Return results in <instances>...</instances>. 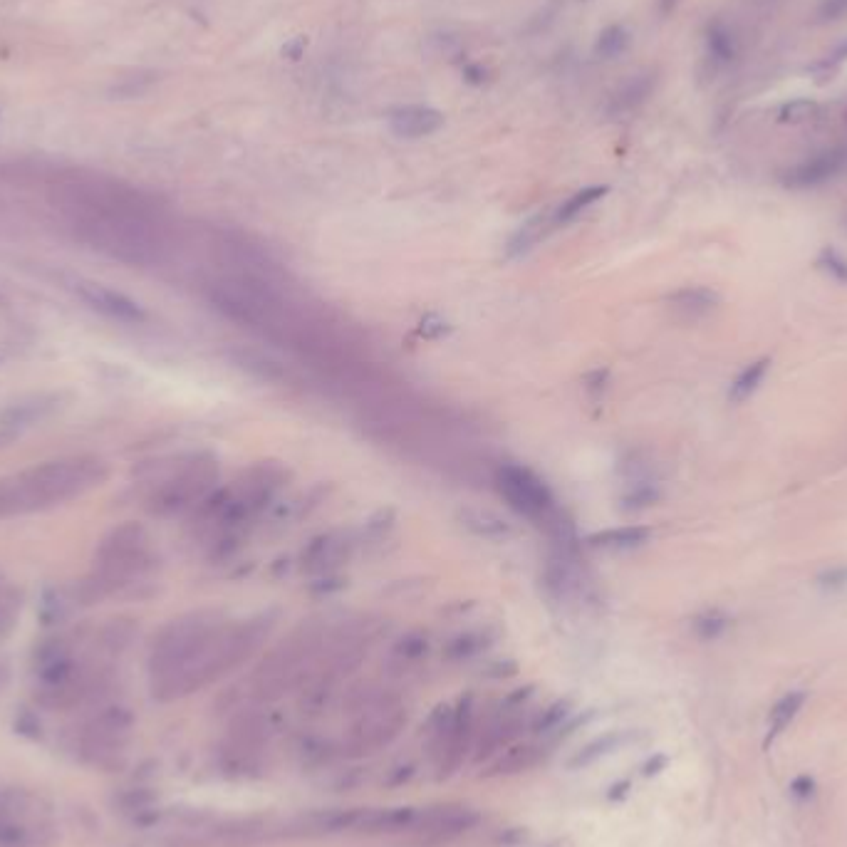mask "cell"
I'll return each mask as SVG.
<instances>
[{"label": "cell", "instance_id": "1", "mask_svg": "<svg viewBox=\"0 0 847 847\" xmlns=\"http://www.w3.org/2000/svg\"><path fill=\"white\" fill-rule=\"evenodd\" d=\"M268 630L270 622L265 617L238 625L211 615L174 620L159 632L149 657L154 699L176 701L209 687L246 662Z\"/></svg>", "mask_w": 847, "mask_h": 847}, {"label": "cell", "instance_id": "2", "mask_svg": "<svg viewBox=\"0 0 847 847\" xmlns=\"http://www.w3.org/2000/svg\"><path fill=\"white\" fill-rule=\"evenodd\" d=\"M67 223L92 251L134 268L166 258L169 233L157 204L124 186H85L67 194Z\"/></svg>", "mask_w": 847, "mask_h": 847}, {"label": "cell", "instance_id": "3", "mask_svg": "<svg viewBox=\"0 0 847 847\" xmlns=\"http://www.w3.org/2000/svg\"><path fill=\"white\" fill-rule=\"evenodd\" d=\"M109 469L97 456H62L0 476V521L43 513L100 488Z\"/></svg>", "mask_w": 847, "mask_h": 847}, {"label": "cell", "instance_id": "4", "mask_svg": "<svg viewBox=\"0 0 847 847\" xmlns=\"http://www.w3.org/2000/svg\"><path fill=\"white\" fill-rule=\"evenodd\" d=\"M154 568L152 535L139 523H122L102 538L95 550V573L87 592V600L114 595L119 590L139 585Z\"/></svg>", "mask_w": 847, "mask_h": 847}, {"label": "cell", "instance_id": "5", "mask_svg": "<svg viewBox=\"0 0 847 847\" xmlns=\"http://www.w3.org/2000/svg\"><path fill=\"white\" fill-rule=\"evenodd\" d=\"M347 714L352 716V724L342 748L350 756H370L374 751H382L397 741L407 726V709L402 699L387 689L362 687L352 691L347 699Z\"/></svg>", "mask_w": 847, "mask_h": 847}, {"label": "cell", "instance_id": "6", "mask_svg": "<svg viewBox=\"0 0 847 847\" xmlns=\"http://www.w3.org/2000/svg\"><path fill=\"white\" fill-rule=\"evenodd\" d=\"M493 483H496V491L501 493L508 508L526 521L535 523V526L545 528L553 543L575 540L573 523L563 516L548 483L535 471H530L528 466L501 464L493 474Z\"/></svg>", "mask_w": 847, "mask_h": 847}, {"label": "cell", "instance_id": "7", "mask_svg": "<svg viewBox=\"0 0 847 847\" xmlns=\"http://www.w3.org/2000/svg\"><path fill=\"white\" fill-rule=\"evenodd\" d=\"M476 739V704L474 696L466 694L456 701V706L441 704L426 724V751L431 766L436 768V778L454 776L474 751Z\"/></svg>", "mask_w": 847, "mask_h": 847}, {"label": "cell", "instance_id": "8", "mask_svg": "<svg viewBox=\"0 0 847 847\" xmlns=\"http://www.w3.org/2000/svg\"><path fill=\"white\" fill-rule=\"evenodd\" d=\"M216 481V461L206 454L191 456L154 486V491L147 498L149 513L159 518H171L186 511H196L216 491Z\"/></svg>", "mask_w": 847, "mask_h": 847}, {"label": "cell", "instance_id": "9", "mask_svg": "<svg viewBox=\"0 0 847 847\" xmlns=\"http://www.w3.org/2000/svg\"><path fill=\"white\" fill-rule=\"evenodd\" d=\"M134 716L132 711L124 709V706H105V709L97 711L90 721L85 724L80 736L82 753L87 758H92L95 763H105L109 758H114L117 753H122V748L127 746L129 734H132Z\"/></svg>", "mask_w": 847, "mask_h": 847}, {"label": "cell", "instance_id": "10", "mask_svg": "<svg viewBox=\"0 0 847 847\" xmlns=\"http://www.w3.org/2000/svg\"><path fill=\"white\" fill-rule=\"evenodd\" d=\"M478 823H481V815L469 805H436V808L419 810L409 833L417 835L419 843L424 845H446L474 830Z\"/></svg>", "mask_w": 847, "mask_h": 847}, {"label": "cell", "instance_id": "11", "mask_svg": "<svg viewBox=\"0 0 847 847\" xmlns=\"http://www.w3.org/2000/svg\"><path fill=\"white\" fill-rule=\"evenodd\" d=\"M845 169H847V147H828V149H820V152L810 154L808 159L798 161V164L791 166V169L781 176V181L786 189H793V191L818 189V186L838 179Z\"/></svg>", "mask_w": 847, "mask_h": 847}, {"label": "cell", "instance_id": "12", "mask_svg": "<svg viewBox=\"0 0 847 847\" xmlns=\"http://www.w3.org/2000/svg\"><path fill=\"white\" fill-rule=\"evenodd\" d=\"M75 293L82 303L90 305L92 310L102 313L109 320L127 322V325H142L147 320V310L129 295L109 288L105 283L95 280H75Z\"/></svg>", "mask_w": 847, "mask_h": 847}, {"label": "cell", "instance_id": "13", "mask_svg": "<svg viewBox=\"0 0 847 847\" xmlns=\"http://www.w3.org/2000/svg\"><path fill=\"white\" fill-rule=\"evenodd\" d=\"M523 706H513L508 701H503L501 709L493 716H488L486 724H481V729H476L474 739V761H491L498 751H503L506 746L516 743L518 734L523 729Z\"/></svg>", "mask_w": 847, "mask_h": 847}, {"label": "cell", "instance_id": "14", "mask_svg": "<svg viewBox=\"0 0 847 847\" xmlns=\"http://www.w3.org/2000/svg\"><path fill=\"white\" fill-rule=\"evenodd\" d=\"M362 815H365V808L310 810V813L298 815V818L285 828V835H298V838H320V835L357 833L362 823Z\"/></svg>", "mask_w": 847, "mask_h": 847}, {"label": "cell", "instance_id": "15", "mask_svg": "<svg viewBox=\"0 0 847 847\" xmlns=\"http://www.w3.org/2000/svg\"><path fill=\"white\" fill-rule=\"evenodd\" d=\"M387 127L399 139H424L444 127V114L426 105H399L387 112Z\"/></svg>", "mask_w": 847, "mask_h": 847}, {"label": "cell", "instance_id": "16", "mask_svg": "<svg viewBox=\"0 0 847 847\" xmlns=\"http://www.w3.org/2000/svg\"><path fill=\"white\" fill-rule=\"evenodd\" d=\"M543 758V748L533 741H516L511 746H506L503 751H498L496 756L488 761L483 778H508L518 776V773H526L533 766H538V761Z\"/></svg>", "mask_w": 847, "mask_h": 847}, {"label": "cell", "instance_id": "17", "mask_svg": "<svg viewBox=\"0 0 847 847\" xmlns=\"http://www.w3.org/2000/svg\"><path fill=\"white\" fill-rule=\"evenodd\" d=\"M268 748H253L243 746V743L223 741V746L218 748V766L226 776L233 778H256L261 776L268 766Z\"/></svg>", "mask_w": 847, "mask_h": 847}, {"label": "cell", "instance_id": "18", "mask_svg": "<svg viewBox=\"0 0 847 847\" xmlns=\"http://www.w3.org/2000/svg\"><path fill=\"white\" fill-rule=\"evenodd\" d=\"M654 87H657V75H654V72H639V75H632L630 80L622 82V85L610 95V102H607V114H610V117H622V114L635 112L637 107H642L644 102L652 97Z\"/></svg>", "mask_w": 847, "mask_h": 847}, {"label": "cell", "instance_id": "19", "mask_svg": "<svg viewBox=\"0 0 847 847\" xmlns=\"http://www.w3.org/2000/svg\"><path fill=\"white\" fill-rule=\"evenodd\" d=\"M417 808L412 805H397V808H365L362 823L357 833L382 835V833H407L417 820Z\"/></svg>", "mask_w": 847, "mask_h": 847}, {"label": "cell", "instance_id": "20", "mask_svg": "<svg viewBox=\"0 0 847 847\" xmlns=\"http://www.w3.org/2000/svg\"><path fill=\"white\" fill-rule=\"evenodd\" d=\"M669 305L677 315L687 320H699L704 315H709L711 310H716L719 305V293L704 285H689V288L677 290V293L669 295Z\"/></svg>", "mask_w": 847, "mask_h": 847}, {"label": "cell", "instance_id": "21", "mask_svg": "<svg viewBox=\"0 0 847 847\" xmlns=\"http://www.w3.org/2000/svg\"><path fill=\"white\" fill-rule=\"evenodd\" d=\"M652 538V530L647 526H627V528H610L592 533L587 538V548L595 550H635L642 548L647 540Z\"/></svg>", "mask_w": 847, "mask_h": 847}, {"label": "cell", "instance_id": "22", "mask_svg": "<svg viewBox=\"0 0 847 847\" xmlns=\"http://www.w3.org/2000/svg\"><path fill=\"white\" fill-rule=\"evenodd\" d=\"M704 43H706V57H709L714 65L726 67L739 57V40H736V33L724 23V20H714V23H709V28H706V35H704Z\"/></svg>", "mask_w": 847, "mask_h": 847}, {"label": "cell", "instance_id": "23", "mask_svg": "<svg viewBox=\"0 0 847 847\" xmlns=\"http://www.w3.org/2000/svg\"><path fill=\"white\" fill-rule=\"evenodd\" d=\"M459 521L461 526L471 530L476 538L503 540L513 533L511 523H508L506 518L496 516L493 511H481V508H464V511L459 513Z\"/></svg>", "mask_w": 847, "mask_h": 847}, {"label": "cell", "instance_id": "24", "mask_svg": "<svg viewBox=\"0 0 847 847\" xmlns=\"http://www.w3.org/2000/svg\"><path fill=\"white\" fill-rule=\"evenodd\" d=\"M345 553V543L337 535L327 533L315 538L303 553V565L313 573H330L332 565H337Z\"/></svg>", "mask_w": 847, "mask_h": 847}, {"label": "cell", "instance_id": "25", "mask_svg": "<svg viewBox=\"0 0 847 847\" xmlns=\"http://www.w3.org/2000/svg\"><path fill=\"white\" fill-rule=\"evenodd\" d=\"M607 191H610V186H605V184L585 186V189L575 191L570 199H565L563 204L555 209L553 216H550V223H553V226H565V223L575 221L580 213H585L587 209H590V206H595L597 201L605 199Z\"/></svg>", "mask_w": 847, "mask_h": 847}, {"label": "cell", "instance_id": "26", "mask_svg": "<svg viewBox=\"0 0 847 847\" xmlns=\"http://www.w3.org/2000/svg\"><path fill=\"white\" fill-rule=\"evenodd\" d=\"M553 223H550V216H545V213H538V216L528 218L526 223H521L518 226V231L513 233L511 238H508L506 243V258L508 261H516V258H523L526 253H530L535 248V243L543 238L545 228H550Z\"/></svg>", "mask_w": 847, "mask_h": 847}, {"label": "cell", "instance_id": "27", "mask_svg": "<svg viewBox=\"0 0 847 847\" xmlns=\"http://www.w3.org/2000/svg\"><path fill=\"white\" fill-rule=\"evenodd\" d=\"M768 367H771V360H768V357H761V360H756V362H751V365L743 367V370L739 372V377L731 382L729 402H734V404L746 402V399L751 397V394L756 392L758 387H761V382L766 379V374H768Z\"/></svg>", "mask_w": 847, "mask_h": 847}, {"label": "cell", "instance_id": "28", "mask_svg": "<svg viewBox=\"0 0 847 847\" xmlns=\"http://www.w3.org/2000/svg\"><path fill=\"white\" fill-rule=\"evenodd\" d=\"M627 739H630V736H627V734H620V731H612V734L600 736V739H595V741L585 743V746L580 748V751L575 753L573 758H570L568 766H570V768H585V766H592V763H595V761H600V758L610 756L612 751H617V748H620V746H625Z\"/></svg>", "mask_w": 847, "mask_h": 847}, {"label": "cell", "instance_id": "29", "mask_svg": "<svg viewBox=\"0 0 847 847\" xmlns=\"http://www.w3.org/2000/svg\"><path fill=\"white\" fill-rule=\"evenodd\" d=\"M803 704H805L803 691H791V694H786L781 701H778L776 706H773L771 719H768V739H766V743L778 739V736H781L783 731H786L788 726L793 724V719L798 716V711L803 709Z\"/></svg>", "mask_w": 847, "mask_h": 847}, {"label": "cell", "instance_id": "30", "mask_svg": "<svg viewBox=\"0 0 847 847\" xmlns=\"http://www.w3.org/2000/svg\"><path fill=\"white\" fill-rule=\"evenodd\" d=\"M632 45V33L625 25L615 23L607 25L600 35H597L595 43V55L600 60H617L620 55H625Z\"/></svg>", "mask_w": 847, "mask_h": 847}, {"label": "cell", "instance_id": "31", "mask_svg": "<svg viewBox=\"0 0 847 847\" xmlns=\"http://www.w3.org/2000/svg\"><path fill=\"white\" fill-rule=\"evenodd\" d=\"M488 644H491V637L486 632H464V635L454 637L446 644L444 654L451 662H466V659H474L481 652H486Z\"/></svg>", "mask_w": 847, "mask_h": 847}, {"label": "cell", "instance_id": "32", "mask_svg": "<svg viewBox=\"0 0 847 847\" xmlns=\"http://www.w3.org/2000/svg\"><path fill=\"white\" fill-rule=\"evenodd\" d=\"M20 605H23V595H20L15 587H0V642H3L5 637H10V632L18 625Z\"/></svg>", "mask_w": 847, "mask_h": 847}, {"label": "cell", "instance_id": "33", "mask_svg": "<svg viewBox=\"0 0 847 847\" xmlns=\"http://www.w3.org/2000/svg\"><path fill=\"white\" fill-rule=\"evenodd\" d=\"M820 105L813 97H795V100L783 102L778 107V122L781 124H805L813 117H818Z\"/></svg>", "mask_w": 847, "mask_h": 847}, {"label": "cell", "instance_id": "34", "mask_svg": "<svg viewBox=\"0 0 847 847\" xmlns=\"http://www.w3.org/2000/svg\"><path fill=\"white\" fill-rule=\"evenodd\" d=\"M236 365L243 367V370H248L251 374H256V377L268 379V382H278V379L283 377V370L278 367V362L268 360V357L261 355V352H238Z\"/></svg>", "mask_w": 847, "mask_h": 847}, {"label": "cell", "instance_id": "35", "mask_svg": "<svg viewBox=\"0 0 847 847\" xmlns=\"http://www.w3.org/2000/svg\"><path fill=\"white\" fill-rule=\"evenodd\" d=\"M568 716H570V701H555V704H550L548 709H545L543 714L533 721V731L540 736L553 734V731L563 729Z\"/></svg>", "mask_w": 847, "mask_h": 847}, {"label": "cell", "instance_id": "36", "mask_svg": "<svg viewBox=\"0 0 847 847\" xmlns=\"http://www.w3.org/2000/svg\"><path fill=\"white\" fill-rule=\"evenodd\" d=\"M426 652H429V639H426L424 635H417V632H412V635L399 639L392 657L397 659L399 664H417L426 657Z\"/></svg>", "mask_w": 847, "mask_h": 847}, {"label": "cell", "instance_id": "37", "mask_svg": "<svg viewBox=\"0 0 847 847\" xmlns=\"http://www.w3.org/2000/svg\"><path fill=\"white\" fill-rule=\"evenodd\" d=\"M295 751H298L303 766H322V763L330 761L332 756L330 743H327L325 739H318V736H308V739H303L298 743Z\"/></svg>", "mask_w": 847, "mask_h": 847}, {"label": "cell", "instance_id": "38", "mask_svg": "<svg viewBox=\"0 0 847 847\" xmlns=\"http://www.w3.org/2000/svg\"><path fill=\"white\" fill-rule=\"evenodd\" d=\"M729 625H731V622H729V617L724 615V612L711 610V612H704V615L696 617L694 632H696V637H701V639H719L726 630H729Z\"/></svg>", "mask_w": 847, "mask_h": 847}, {"label": "cell", "instance_id": "39", "mask_svg": "<svg viewBox=\"0 0 847 847\" xmlns=\"http://www.w3.org/2000/svg\"><path fill=\"white\" fill-rule=\"evenodd\" d=\"M657 498H659V491L654 483L639 481V483H632L630 491L622 496V506L630 508V511H639V508H647L652 506V503H657Z\"/></svg>", "mask_w": 847, "mask_h": 847}, {"label": "cell", "instance_id": "40", "mask_svg": "<svg viewBox=\"0 0 847 847\" xmlns=\"http://www.w3.org/2000/svg\"><path fill=\"white\" fill-rule=\"evenodd\" d=\"M818 265L830 275V278L847 285V258L843 256V253L835 251V248H823L818 256Z\"/></svg>", "mask_w": 847, "mask_h": 847}, {"label": "cell", "instance_id": "41", "mask_svg": "<svg viewBox=\"0 0 847 847\" xmlns=\"http://www.w3.org/2000/svg\"><path fill=\"white\" fill-rule=\"evenodd\" d=\"M847 15V0H820L815 18L818 23H838Z\"/></svg>", "mask_w": 847, "mask_h": 847}, {"label": "cell", "instance_id": "42", "mask_svg": "<svg viewBox=\"0 0 847 847\" xmlns=\"http://www.w3.org/2000/svg\"><path fill=\"white\" fill-rule=\"evenodd\" d=\"M446 332H449V325H446L439 315H426V318L419 322V335L426 337V340H439Z\"/></svg>", "mask_w": 847, "mask_h": 847}, {"label": "cell", "instance_id": "43", "mask_svg": "<svg viewBox=\"0 0 847 847\" xmlns=\"http://www.w3.org/2000/svg\"><path fill=\"white\" fill-rule=\"evenodd\" d=\"M791 791H793L795 798H810V795H813V791H815V781L810 776H798L791 783Z\"/></svg>", "mask_w": 847, "mask_h": 847}, {"label": "cell", "instance_id": "44", "mask_svg": "<svg viewBox=\"0 0 847 847\" xmlns=\"http://www.w3.org/2000/svg\"><path fill=\"white\" fill-rule=\"evenodd\" d=\"M607 377H610L607 370H595L590 374V377H587V389H590L595 397H600V394L605 392V387H607Z\"/></svg>", "mask_w": 847, "mask_h": 847}, {"label": "cell", "instance_id": "45", "mask_svg": "<svg viewBox=\"0 0 847 847\" xmlns=\"http://www.w3.org/2000/svg\"><path fill=\"white\" fill-rule=\"evenodd\" d=\"M843 62H847V38L840 40V43L833 48V53L828 55V60H823L820 65L838 67V65H843Z\"/></svg>", "mask_w": 847, "mask_h": 847}, {"label": "cell", "instance_id": "46", "mask_svg": "<svg viewBox=\"0 0 847 847\" xmlns=\"http://www.w3.org/2000/svg\"><path fill=\"white\" fill-rule=\"evenodd\" d=\"M820 580H823L825 587H843L847 585V568L828 570V573H825Z\"/></svg>", "mask_w": 847, "mask_h": 847}, {"label": "cell", "instance_id": "47", "mask_svg": "<svg viewBox=\"0 0 847 847\" xmlns=\"http://www.w3.org/2000/svg\"><path fill=\"white\" fill-rule=\"evenodd\" d=\"M464 80L469 85H483L486 82V67L483 65H466L464 67Z\"/></svg>", "mask_w": 847, "mask_h": 847}, {"label": "cell", "instance_id": "48", "mask_svg": "<svg viewBox=\"0 0 847 847\" xmlns=\"http://www.w3.org/2000/svg\"><path fill=\"white\" fill-rule=\"evenodd\" d=\"M664 766H667V756H654L652 761L644 763V776H654V773L662 771Z\"/></svg>", "mask_w": 847, "mask_h": 847}, {"label": "cell", "instance_id": "49", "mask_svg": "<svg viewBox=\"0 0 847 847\" xmlns=\"http://www.w3.org/2000/svg\"><path fill=\"white\" fill-rule=\"evenodd\" d=\"M303 48H305V40L300 38L298 43H295V45H288V48H283V55H288L290 60H298V57H300V50H303Z\"/></svg>", "mask_w": 847, "mask_h": 847}, {"label": "cell", "instance_id": "50", "mask_svg": "<svg viewBox=\"0 0 847 847\" xmlns=\"http://www.w3.org/2000/svg\"><path fill=\"white\" fill-rule=\"evenodd\" d=\"M679 3H682V0H659V13L672 15L674 10H677Z\"/></svg>", "mask_w": 847, "mask_h": 847}, {"label": "cell", "instance_id": "51", "mask_svg": "<svg viewBox=\"0 0 847 847\" xmlns=\"http://www.w3.org/2000/svg\"><path fill=\"white\" fill-rule=\"evenodd\" d=\"M5 684H8V667H5V664H0V689H3Z\"/></svg>", "mask_w": 847, "mask_h": 847}, {"label": "cell", "instance_id": "52", "mask_svg": "<svg viewBox=\"0 0 847 847\" xmlns=\"http://www.w3.org/2000/svg\"><path fill=\"white\" fill-rule=\"evenodd\" d=\"M843 226H845V231H847V213H845V218H843Z\"/></svg>", "mask_w": 847, "mask_h": 847}, {"label": "cell", "instance_id": "53", "mask_svg": "<svg viewBox=\"0 0 847 847\" xmlns=\"http://www.w3.org/2000/svg\"><path fill=\"white\" fill-rule=\"evenodd\" d=\"M3 585H5V583H3V580H0V587H3Z\"/></svg>", "mask_w": 847, "mask_h": 847}]
</instances>
